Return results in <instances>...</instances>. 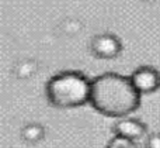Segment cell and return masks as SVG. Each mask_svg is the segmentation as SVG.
<instances>
[{
  "label": "cell",
  "mask_w": 160,
  "mask_h": 148,
  "mask_svg": "<svg viewBox=\"0 0 160 148\" xmlns=\"http://www.w3.org/2000/svg\"><path fill=\"white\" fill-rule=\"evenodd\" d=\"M45 93L55 107L75 109L90 100V82L80 72H61L47 82Z\"/></svg>",
  "instance_id": "cell-2"
},
{
  "label": "cell",
  "mask_w": 160,
  "mask_h": 148,
  "mask_svg": "<svg viewBox=\"0 0 160 148\" xmlns=\"http://www.w3.org/2000/svg\"><path fill=\"white\" fill-rule=\"evenodd\" d=\"M135 89L141 95L153 93L160 87V72L152 66H141L131 75Z\"/></svg>",
  "instance_id": "cell-3"
},
{
  "label": "cell",
  "mask_w": 160,
  "mask_h": 148,
  "mask_svg": "<svg viewBox=\"0 0 160 148\" xmlns=\"http://www.w3.org/2000/svg\"><path fill=\"white\" fill-rule=\"evenodd\" d=\"M91 51L98 58H114L121 51V42L110 34L98 35L91 41Z\"/></svg>",
  "instance_id": "cell-5"
},
{
  "label": "cell",
  "mask_w": 160,
  "mask_h": 148,
  "mask_svg": "<svg viewBox=\"0 0 160 148\" xmlns=\"http://www.w3.org/2000/svg\"><path fill=\"white\" fill-rule=\"evenodd\" d=\"M112 131L115 135L122 138H127L129 141L136 143L138 140H141L146 133V126L142 121L136 120V119H129L125 117L118 120L112 127Z\"/></svg>",
  "instance_id": "cell-4"
},
{
  "label": "cell",
  "mask_w": 160,
  "mask_h": 148,
  "mask_svg": "<svg viewBox=\"0 0 160 148\" xmlns=\"http://www.w3.org/2000/svg\"><path fill=\"white\" fill-rule=\"evenodd\" d=\"M146 148H160V134L155 133L146 140Z\"/></svg>",
  "instance_id": "cell-7"
},
{
  "label": "cell",
  "mask_w": 160,
  "mask_h": 148,
  "mask_svg": "<svg viewBox=\"0 0 160 148\" xmlns=\"http://www.w3.org/2000/svg\"><path fill=\"white\" fill-rule=\"evenodd\" d=\"M94 110L112 119H125L141 104V93L131 78L107 72L90 81V100Z\"/></svg>",
  "instance_id": "cell-1"
},
{
  "label": "cell",
  "mask_w": 160,
  "mask_h": 148,
  "mask_svg": "<svg viewBox=\"0 0 160 148\" xmlns=\"http://www.w3.org/2000/svg\"><path fill=\"white\" fill-rule=\"evenodd\" d=\"M107 148H136V144L133 143V141L127 140V138L115 135V137L111 138L110 143L107 144Z\"/></svg>",
  "instance_id": "cell-6"
}]
</instances>
